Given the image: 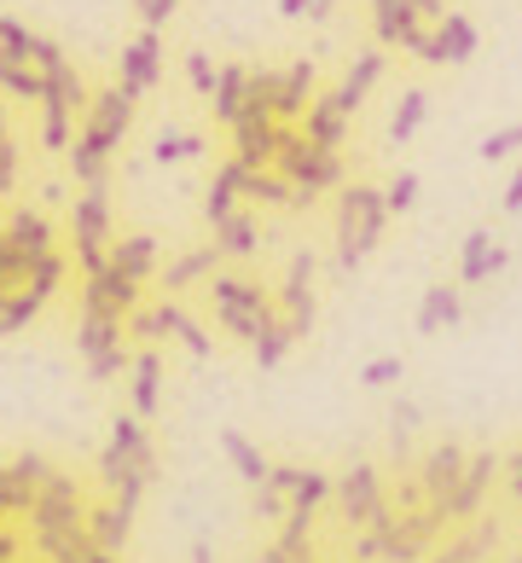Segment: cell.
Here are the masks:
<instances>
[{
    "label": "cell",
    "mask_w": 522,
    "mask_h": 563,
    "mask_svg": "<svg viewBox=\"0 0 522 563\" xmlns=\"http://www.w3.org/2000/svg\"><path fill=\"white\" fill-rule=\"evenodd\" d=\"M134 129V99L116 88H104L88 99V111H81V129L70 140V169L81 186H104V175H111V157L122 152V140H129Z\"/></svg>",
    "instance_id": "6da1fadb"
},
{
    "label": "cell",
    "mask_w": 522,
    "mask_h": 563,
    "mask_svg": "<svg viewBox=\"0 0 522 563\" xmlns=\"http://www.w3.org/2000/svg\"><path fill=\"white\" fill-rule=\"evenodd\" d=\"M30 58L41 65V76H47V88H41V145L47 152H70V140H76V117L88 111V81L76 76V65L65 58V47L47 35H35L30 41Z\"/></svg>",
    "instance_id": "7a4b0ae2"
},
{
    "label": "cell",
    "mask_w": 522,
    "mask_h": 563,
    "mask_svg": "<svg viewBox=\"0 0 522 563\" xmlns=\"http://www.w3.org/2000/svg\"><path fill=\"white\" fill-rule=\"evenodd\" d=\"M389 227V203L378 186H343V203H337V267H360L371 250H378Z\"/></svg>",
    "instance_id": "3957f363"
},
{
    "label": "cell",
    "mask_w": 522,
    "mask_h": 563,
    "mask_svg": "<svg viewBox=\"0 0 522 563\" xmlns=\"http://www.w3.org/2000/svg\"><path fill=\"white\" fill-rule=\"evenodd\" d=\"M70 244H76L81 279L111 262L116 233H111V192L104 186H81V198H70Z\"/></svg>",
    "instance_id": "277c9868"
},
{
    "label": "cell",
    "mask_w": 522,
    "mask_h": 563,
    "mask_svg": "<svg viewBox=\"0 0 522 563\" xmlns=\"http://www.w3.org/2000/svg\"><path fill=\"white\" fill-rule=\"evenodd\" d=\"M209 302H215L221 325L238 331V338H249V343L262 338L267 320H279L274 297H267L256 279H244V274H209Z\"/></svg>",
    "instance_id": "5b68a950"
},
{
    "label": "cell",
    "mask_w": 522,
    "mask_h": 563,
    "mask_svg": "<svg viewBox=\"0 0 522 563\" xmlns=\"http://www.w3.org/2000/svg\"><path fill=\"white\" fill-rule=\"evenodd\" d=\"M274 169L285 175V180H297L302 192H331V186H343V152H325V145H313L297 122L285 129V145H279V163Z\"/></svg>",
    "instance_id": "8992f818"
},
{
    "label": "cell",
    "mask_w": 522,
    "mask_h": 563,
    "mask_svg": "<svg viewBox=\"0 0 522 563\" xmlns=\"http://www.w3.org/2000/svg\"><path fill=\"white\" fill-rule=\"evenodd\" d=\"M371 30H378L384 47H401L412 58H424V65H435V30L412 0H371Z\"/></svg>",
    "instance_id": "52a82bcc"
},
{
    "label": "cell",
    "mask_w": 522,
    "mask_h": 563,
    "mask_svg": "<svg viewBox=\"0 0 522 563\" xmlns=\"http://www.w3.org/2000/svg\"><path fill=\"white\" fill-rule=\"evenodd\" d=\"M76 343H81V354H88L93 378H111V372H122V361H129V354H122V320L99 314V308H81Z\"/></svg>",
    "instance_id": "ba28073f"
},
{
    "label": "cell",
    "mask_w": 522,
    "mask_h": 563,
    "mask_svg": "<svg viewBox=\"0 0 522 563\" xmlns=\"http://www.w3.org/2000/svg\"><path fill=\"white\" fill-rule=\"evenodd\" d=\"M163 81V35L157 30H140L129 47H122L116 58V88L129 93V99H145Z\"/></svg>",
    "instance_id": "9c48e42d"
},
{
    "label": "cell",
    "mask_w": 522,
    "mask_h": 563,
    "mask_svg": "<svg viewBox=\"0 0 522 563\" xmlns=\"http://www.w3.org/2000/svg\"><path fill=\"white\" fill-rule=\"evenodd\" d=\"M274 308H279V320L290 325V338H308V325H313V256H290L285 290L274 297Z\"/></svg>",
    "instance_id": "30bf717a"
},
{
    "label": "cell",
    "mask_w": 522,
    "mask_h": 563,
    "mask_svg": "<svg viewBox=\"0 0 522 563\" xmlns=\"http://www.w3.org/2000/svg\"><path fill=\"white\" fill-rule=\"evenodd\" d=\"M290 122H262V117H238L233 122V157L244 169H274L279 163V145H285Z\"/></svg>",
    "instance_id": "8fae6325"
},
{
    "label": "cell",
    "mask_w": 522,
    "mask_h": 563,
    "mask_svg": "<svg viewBox=\"0 0 522 563\" xmlns=\"http://www.w3.org/2000/svg\"><path fill=\"white\" fill-rule=\"evenodd\" d=\"M129 325L140 331V338H163V331H169V338H180L192 354H209V338H203V325L186 314L180 302H163V308H134L129 314Z\"/></svg>",
    "instance_id": "7c38bea8"
},
{
    "label": "cell",
    "mask_w": 522,
    "mask_h": 563,
    "mask_svg": "<svg viewBox=\"0 0 522 563\" xmlns=\"http://www.w3.org/2000/svg\"><path fill=\"white\" fill-rule=\"evenodd\" d=\"M511 250L499 244L488 227H476V233H465V244H458V285H488L493 274H506Z\"/></svg>",
    "instance_id": "4fadbf2b"
},
{
    "label": "cell",
    "mask_w": 522,
    "mask_h": 563,
    "mask_svg": "<svg viewBox=\"0 0 522 563\" xmlns=\"http://www.w3.org/2000/svg\"><path fill=\"white\" fill-rule=\"evenodd\" d=\"M348 122H354V111L337 106V93H313L297 129H302L313 145H325V152H343V145H348Z\"/></svg>",
    "instance_id": "5bb4252c"
},
{
    "label": "cell",
    "mask_w": 522,
    "mask_h": 563,
    "mask_svg": "<svg viewBox=\"0 0 522 563\" xmlns=\"http://www.w3.org/2000/svg\"><path fill=\"white\" fill-rule=\"evenodd\" d=\"M476 47H482V30L470 24L465 12H442L435 18V65H470Z\"/></svg>",
    "instance_id": "9a60e30c"
},
{
    "label": "cell",
    "mask_w": 522,
    "mask_h": 563,
    "mask_svg": "<svg viewBox=\"0 0 522 563\" xmlns=\"http://www.w3.org/2000/svg\"><path fill=\"white\" fill-rule=\"evenodd\" d=\"M111 267L145 285V279H157V274H163V250H157L152 233H129V239H116V244H111Z\"/></svg>",
    "instance_id": "2e32d148"
},
{
    "label": "cell",
    "mask_w": 522,
    "mask_h": 563,
    "mask_svg": "<svg viewBox=\"0 0 522 563\" xmlns=\"http://www.w3.org/2000/svg\"><path fill=\"white\" fill-rule=\"evenodd\" d=\"M313 81H320L313 58H297L290 70H279V99H274V117H279V122H302L308 99H313Z\"/></svg>",
    "instance_id": "e0dca14e"
},
{
    "label": "cell",
    "mask_w": 522,
    "mask_h": 563,
    "mask_svg": "<svg viewBox=\"0 0 522 563\" xmlns=\"http://www.w3.org/2000/svg\"><path fill=\"white\" fill-rule=\"evenodd\" d=\"M215 227V250L226 262H249L262 250V227H256V216L249 210H233V216H221V221H209Z\"/></svg>",
    "instance_id": "ac0fdd59"
},
{
    "label": "cell",
    "mask_w": 522,
    "mask_h": 563,
    "mask_svg": "<svg viewBox=\"0 0 522 563\" xmlns=\"http://www.w3.org/2000/svg\"><path fill=\"white\" fill-rule=\"evenodd\" d=\"M384 70H389L384 47L360 53V58H354V65H348L343 88H337V106H343V111H360V106H366V93H371V88H378V81H384Z\"/></svg>",
    "instance_id": "d6986e66"
},
{
    "label": "cell",
    "mask_w": 522,
    "mask_h": 563,
    "mask_svg": "<svg viewBox=\"0 0 522 563\" xmlns=\"http://www.w3.org/2000/svg\"><path fill=\"white\" fill-rule=\"evenodd\" d=\"M244 81H249V65H221L215 88H209V111H215V122H226V129H233L238 111H244Z\"/></svg>",
    "instance_id": "ffe728a7"
},
{
    "label": "cell",
    "mask_w": 522,
    "mask_h": 563,
    "mask_svg": "<svg viewBox=\"0 0 522 563\" xmlns=\"http://www.w3.org/2000/svg\"><path fill=\"white\" fill-rule=\"evenodd\" d=\"M221 250L215 244H203V250H186V256L180 262H169V267H163V285H169V290H186V285H198V279H209V274H221Z\"/></svg>",
    "instance_id": "44dd1931"
},
{
    "label": "cell",
    "mask_w": 522,
    "mask_h": 563,
    "mask_svg": "<svg viewBox=\"0 0 522 563\" xmlns=\"http://www.w3.org/2000/svg\"><path fill=\"white\" fill-rule=\"evenodd\" d=\"M233 210H238V157H226V163H215V175H209L203 216L221 221V216H233Z\"/></svg>",
    "instance_id": "7402d4cb"
},
{
    "label": "cell",
    "mask_w": 522,
    "mask_h": 563,
    "mask_svg": "<svg viewBox=\"0 0 522 563\" xmlns=\"http://www.w3.org/2000/svg\"><path fill=\"white\" fill-rule=\"evenodd\" d=\"M41 88H47V76H41L35 58H7L0 65V93L24 99V106H41Z\"/></svg>",
    "instance_id": "603a6c76"
},
{
    "label": "cell",
    "mask_w": 522,
    "mask_h": 563,
    "mask_svg": "<svg viewBox=\"0 0 522 563\" xmlns=\"http://www.w3.org/2000/svg\"><path fill=\"white\" fill-rule=\"evenodd\" d=\"M0 227H7V233H12L18 244H24L30 256H47V250H58V244H53V221L41 216V210H12Z\"/></svg>",
    "instance_id": "cb8c5ba5"
},
{
    "label": "cell",
    "mask_w": 522,
    "mask_h": 563,
    "mask_svg": "<svg viewBox=\"0 0 522 563\" xmlns=\"http://www.w3.org/2000/svg\"><path fill=\"white\" fill-rule=\"evenodd\" d=\"M465 314V302H458V285H430L424 302H418V331H442Z\"/></svg>",
    "instance_id": "d4e9b609"
},
{
    "label": "cell",
    "mask_w": 522,
    "mask_h": 563,
    "mask_svg": "<svg viewBox=\"0 0 522 563\" xmlns=\"http://www.w3.org/2000/svg\"><path fill=\"white\" fill-rule=\"evenodd\" d=\"M424 117H430V93H424V88H407L401 106H395V117H389V140L407 145L418 129H424Z\"/></svg>",
    "instance_id": "484cf974"
},
{
    "label": "cell",
    "mask_w": 522,
    "mask_h": 563,
    "mask_svg": "<svg viewBox=\"0 0 522 563\" xmlns=\"http://www.w3.org/2000/svg\"><path fill=\"white\" fill-rule=\"evenodd\" d=\"M41 308H47V297H35V290H24V297H0V338H12V331H24Z\"/></svg>",
    "instance_id": "4316f807"
},
{
    "label": "cell",
    "mask_w": 522,
    "mask_h": 563,
    "mask_svg": "<svg viewBox=\"0 0 522 563\" xmlns=\"http://www.w3.org/2000/svg\"><path fill=\"white\" fill-rule=\"evenodd\" d=\"M152 157L157 163H192V157H203V134H157Z\"/></svg>",
    "instance_id": "83f0119b"
},
{
    "label": "cell",
    "mask_w": 522,
    "mask_h": 563,
    "mask_svg": "<svg viewBox=\"0 0 522 563\" xmlns=\"http://www.w3.org/2000/svg\"><path fill=\"white\" fill-rule=\"evenodd\" d=\"M517 152H522V122H506V129H493L482 145H476V157H482V163H506Z\"/></svg>",
    "instance_id": "f1b7e54d"
},
{
    "label": "cell",
    "mask_w": 522,
    "mask_h": 563,
    "mask_svg": "<svg viewBox=\"0 0 522 563\" xmlns=\"http://www.w3.org/2000/svg\"><path fill=\"white\" fill-rule=\"evenodd\" d=\"M30 41H35L30 24H18V18L0 12V65H7V58H30Z\"/></svg>",
    "instance_id": "f546056e"
},
{
    "label": "cell",
    "mask_w": 522,
    "mask_h": 563,
    "mask_svg": "<svg viewBox=\"0 0 522 563\" xmlns=\"http://www.w3.org/2000/svg\"><path fill=\"white\" fill-rule=\"evenodd\" d=\"M157 354H140L134 361V401H140V412H152L157 407Z\"/></svg>",
    "instance_id": "4dcf8cb0"
},
{
    "label": "cell",
    "mask_w": 522,
    "mask_h": 563,
    "mask_svg": "<svg viewBox=\"0 0 522 563\" xmlns=\"http://www.w3.org/2000/svg\"><path fill=\"white\" fill-rule=\"evenodd\" d=\"M384 203H389V216H407L412 203H418V175L412 169H401L389 186H384Z\"/></svg>",
    "instance_id": "1f68e13d"
},
{
    "label": "cell",
    "mask_w": 522,
    "mask_h": 563,
    "mask_svg": "<svg viewBox=\"0 0 522 563\" xmlns=\"http://www.w3.org/2000/svg\"><path fill=\"white\" fill-rule=\"evenodd\" d=\"M215 70H221V65H209V53H186V81H192L198 93L215 88Z\"/></svg>",
    "instance_id": "d6a6232c"
},
{
    "label": "cell",
    "mask_w": 522,
    "mask_h": 563,
    "mask_svg": "<svg viewBox=\"0 0 522 563\" xmlns=\"http://www.w3.org/2000/svg\"><path fill=\"white\" fill-rule=\"evenodd\" d=\"M134 7H140V24H145V30H163V24L175 18L180 0H134Z\"/></svg>",
    "instance_id": "836d02e7"
},
{
    "label": "cell",
    "mask_w": 522,
    "mask_h": 563,
    "mask_svg": "<svg viewBox=\"0 0 522 563\" xmlns=\"http://www.w3.org/2000/svg\"><path fill=\"white\" fill-rule=\"evenodd\" d=\"M285 18H331L337 12V0H279Z\"/></svg>",
    "instance_id": "e575fe53"
},
{
    "label": "cell",
    "mask_w": 522,
    "mask_h": 563,
    "mask_svg": "<svg viewBox=\"0 0 522 563\" xmlns=\"http://www.w3.org/2000/svg\"><path fill=\"white\" fill-rule=\"evenodd\" d=\"M499 210H506V216H522V163H517V175L506 180V198H499Z\"/></svg>",
    "instance_id": "d590c367"
},
{
    "label": "cell",
    "mask_w": 522,
    "mask_h": 563,
    "mask_svg": "<svg viewBox=\"0 0 522 563\" xmlns=\"http://www.w3.org/2000/svg\"><path fill=\"white\" fill-rule=\"evenodd\" d=\"M389 378H401V361H371L366 366V384H389Z\"/></svg>",
    "instance_id": "8d00e7d4"
},
{
    "label": "cell",
    "mask_w": 522,
    "mask_h": 563,
    "mask_svg": "<svg viewBox=\"0 0 522 563\" xmlns=\"http://www.w3.org/2000/svg\"><path fill=\"white\" fill-rule=\"evenodd\" d=\"M226 448H233V459H238V465H244V471H262V465H256V453H249V448L238 442V435H226Z\"/></svg>",
    "instance_id": "74e56055"
}]
</instances>
